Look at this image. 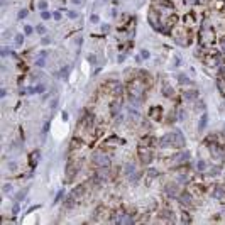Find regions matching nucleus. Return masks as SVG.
<instances>
[{
  "label": "nucleus",
  "mask_w": 225,
  "mask_h": 225,
  "mask_svg": "<svg viewBox=\"0 0 225 225\" xmlns=\"http://www.w3.org/2000/svg\"><path fill=\"white\" fill-rule=\"evenodd\" d=\"M61 198H63V191H59V193H58V196H56V200H54V203H58V201L61 200Z\"/></svg>",
  "instance_id": "nucleus-31"
},
{
  "label": "nucleus",
  "mask_w": 225,
  "mask_h": 225,
  "mask_svg": "<svg viewBox=\"0 0 225 225\" xmlns=\"http://www.w3.org/2000/svg\"><path fill=\"white\" fill-rule=\"evenodd\" d=\"M171 91H173V90H171V87H168V85H164V95H166V97H171V95H173Z\"/></svg>",
  "instance_id": "nucleus-17"
},
{
  "label": "nucleus",
  "mask_w": 225,
  "mask_h": 225,
  "mask_svg": "<svg viewBox=\"0 0 225 225\" xmlns=\"http://www.w3.org/2000/svg\"><path fill=\"white\" fill-rule=\"evenodd\" d=\"M174 66H179V58H174Z\"/></svg>",
  "instance_id": "nucleus-36"
},
{
  "label": "nucleus",
  "mask_w": 225,
  "mask_h": 225,
  "mask_svg": "<svg viewBox=\"0 0 225 225\" xmlns=\"http://www.w3.org/2000/svg\"><path fill=\"white\" fill-rule=\"evenodd\" d=\"M22 42H24V36H22V34H17V36H15V44L20 46Z\"/></svg>",
  "instance_id": "nucleus-13"
},
{
  "label": "nucleus",
  "mask_w": 225,
  "mask_h": 225,
  "mask_svg": "<svg viewBox=\"0 0 225 225\" xmlns=\"http://www.w3.org/2000/svg\"><path fill=\"white\" fill-rule=\"evenodd\" d=\"M205 168H206V163L203 161V159H201V161H198V171H203Z\"/></svg>",
  "instance_id": "nucleus-16"
},
{
  "label": "nucleus",
  "mask_w": 225,
  "mask_h": 225,
  "mask_svg": "<svg viewBox=\"0 0 225 225\" xmlns=\"http://www.w3.org/2000/svg\"><path fill=\"white\" fill-rule=\"evenodd\" d=\"M36 66L44 68V66H46V61H44V58H39V59H37V61H36Z\"/></svg>",
  "instance_id": "nucleus-15"
},
{
  "label": "nucleus",
  "mask_w": 225,
  "mask_h": 225,
  "mask_svg": "<svg viewBox=\"0 0 225 225\" xmlns=\"http://www.w3.org/2000/svg\"><path fill=\"white\" fill-rule=\"evenodd\" d=\"M213 196H215L217 200L224 198V196H225V190L222 188V186H215V190H213Z\"/></svg>",
  "instance_id": "nucleus-6"
},
{
  "label": "nucleus",
  "mask_w": 225,
  "mask_h": 225,
  "mask_svg": "<svg viewBox=\"0 0 225 225\" xmlns=\"http://www.w3.org/2000/svg\"><path fill=\"white\" fill-rule=\"evenodd\" d=\"M41 42H42L44 46H48L49 42H51V39H49V37H42V41H41Z\"/></svg>",
  "instance_id": "nucleus-29"
},
{
  "label": "nucleus",
  "mask_w": 225,
  "mask_h": 225,
  "mask_svg": "<svg viewBox=\"0 0 225 225\" xmlns=\"http://www.w3.org/2000/svg\"><path fill=\"white\" fill-rule=\"evenodd\" d=\"M9 51H10L9 48H2V56H7V54H9Z\"/></svg>",
  "instance_id": "nucleus-30"
},
{
  "label": "nucleus",
  "mask_w": 225,
  "mask_h": 225,
  "mask_svg": "<svg viewBox=\"0 0 225 225\" xmlns=\"http://www.w3.org/2000/svg\"><path fill=\"white\" fill-rule=\"evenodd\" d=\"M46 7H48V2H46V0H41V2H39V9L41 10H46Z\"/></svg>",
  "instance_id": "nucleus-21"
},
{
  "label": "nucleus",
  "mask_w": 225,
  "mask_h": 225,
  "mask_svg": "<svg viewBox=\"0 0 225 225\" xmlns=\"http://www.w3.org/2000/svg\"><path fill=\"white\" fill-rule=\"evenodd\" d=\"M36 30H37L39 34H44V32H46V27H44V26H37V27H36Z\"/></svg>",
  "instance_id": "nucleus-24"
},
{
  "label": "nucleus",
  "mask_w": 225,
  "mask_h": 225,
  "mask_svg": "<svg viewBox=\"0 0 225 225\" xmlns=\"http://www.w3.org/2000/svg\"><path fill=\"white\" fill-rule=\"evenodd\" d=\"M37 159H39V151L30 152V166H36L37 164Z\"/></svg>",
  "instance_id": "nucleus-9"
},
{
  "label": "nucleus",
  "mask_w": 225,
  "mask_h": 225,
  "mask_svg": "<svg viewBox=\"0 0 225 225\" xmlns=\"http://www.w3.org/2000/svg\"><path fill=\"white\" fill-rule=\"evenodd\" d=\"M9 168H10V169H15L17 166H15V163H10V164H9Z\"/></svg>",
  "instance_id": "nucleus-35"
},
{
  "label": "nucleus",
  "mask_w": 225,
  "mask_h": 225,
  "mask_svg": "<svg viewBox=\"0 0 225 225\" xmlns=\"http://www.w3.org/2000/svg\"><path fill=\"white\" fill-rule=\"evenodd\" d=\"M156 3H161V5H164V7H169L171 9V2H168V0H154Z\"/></svg>",
  "instance_id": "nucleus-14"
},
{
  "label": "nucleus",
  "mask_w": 225,
  "mask_h": 225,
  "mask_svg": "<svg viewBox=\"0 0 225 225\" xmlns=\"http://www.w3.org/2000/svg\"><path fill=\"white\" fill-rule=\"evenodd\" d=\"M206 122H208V115H206V114H203V117H201L200 124H198V130H200V132H203V129L206 127Z\"/></svg>",
  "instance_id": "nucleus-8"
},
{
  "label": "nucleus",
  "mask_w": 225,
  "mask_h": 225,
  "mask_svg": "<svg viewBox=\"0 0 225 225\" xmlns=\"http://www.w3.org/2000/svg\"><path fill=\"white\" fill-rule=\"evenodd\" d=\"M93 164L98 168H107L110 164V159H108V156L102 154V152H95L93 154Z\"/></svg>",
  "instance_id": "nucleus-2"
},
{
  "label": "nucleus",
  "mask_w": 225,
  "mask_h": 225,
  "mask_svg": "<svg viewBox=\"0 0 225 225\" xmlns=\"http://www.w3.org/2000/svg\"><path fill=\"white\" fill-rule=\"evenodd\" d=\"M10 191V185H5L3 186V193H9Z\"/></svg>",
  "instance_id": "nucleus-34"
},
{
  "label": "nucleus",
  "mask_w": 225,
  "mask_h": 225,
  "mask_svg": "<svg viewBox=\"0 0 225 225\" xmlns=\"http://www.w3.org/2000/svg\"><path fill=\"white\" fill-rule=\"evenodd\" d=\"M26 195H27V190H22V191H19V193L15 195V200H17V201H20V200H22Z\"/></svg>",
  "instance_id": "nucleus-11"
},
{
  "label": "nucleus",
  "mask_w": 225,
  "mask_h": 225,
  "mask_svg": "<svg viewBox=\"0 0 225 225\" xmlns=\"http://www.w3.org/2000/svg\"><path fill=\"white\" fill-rule=\"evenodd\" d=\"M90 20H91V22H93V24H98V22H100V17H98L97 14H93V15H91V17H90Z\"/></svg>",
  "instance_id": "nucleus-20"
},
{
  "label": "nucleus",
  "mask_w": 225,
  "mask_h": 225,
  "mask_svg": "<svg viewBox=\"0 0 225 225\" xmlns=\"http://www.w3.org/2000/svg\"><path fill=\"white\" fill-rule=\"evenodd\" d=\"M105 2H107V0H105Z\"/></svg>",
  "instance_id": "nucleus-39"
},
{
  "label": "nucleus",
  "mask_w": 225,
  "mask_h": 225,
  "mask_svg": "<svg viewBox=\"0 0 225 225\" xmlns=\"http://www.w3.org/2000/svg\"><path fill=\"white\" fill-rule=\"evenodd\" d=\"M68 17H69V19H76V17H78V12H75V10H69V12H68Z\"/></svg>",
  "instance_id": "nucleus-18"
},
{
  "label": "nucleus",
  "mask_w": 225,
  "mask_h": 225,
  "mask_svg": "<svg viewBox=\"0 0 225 225\" xmlns=\"http://www.w3.org/2000/svg\"><path fill=\"white\" fill-rule=\"evenodd\" d=\"M44 90H46V87H44V85H39V87H36V91H37V93H44Z\"/></svg>",
  "instance_id": "nucleus-25"
},
{
  "label": "nucleus",
  "mask_w": 225,
  "mask_h": 225,
  "mask_svg": "<svg viewBox=\"0 0 225 225\" xmlns=\"http://www.w3.org/2000/svg\"><path fill=\"white\" fill-rule=\"evenodd\" d=\"M164 191H166L169 196H176L178 195V185H168L164 188Z\"/></svg>",
  "instance_id": "nucleus-5"
},
{
  "label": "nucleus",
  "mask_w": 225,
  "mask_h": 225,
  "mask_svg": "<svg viewBox=\"0 0 225 225\" xmlns=\"http://www.w3.org/2000/svg\"><path fill=\"white\" fill-rule=\"evenodd\" d=\"M186 2H188V3H191V5H193V3H196V2H198V0H186Z\"/></svg>",
  "instance_id": "nucleus-38"
},
{
  "label": "nucleus",
  "mask_w": 225,
  "mask_h": 225,
  "mask_svg": "<svg viewBox=\"0 0 225 225\" xmlns=\"http://www.w3.org/2000/svg\"><path fill=\"white\" fill-rule=\"evenodd\" d=\"M179 203L183 206H190L193 201H191V195H188V193H183V195L179 196Z\"/></svg>",
  "instance_id": "nucleus-4"
},
{
  "label": "nucleus",
  "mask_w": 225,
  "mask_h": 225,
  "mask_svg": "<svg viewBox=\"0 0 225 225\" xmlns=\"http://www.w3.org/2000/svg\"><path fill=\"white\" fill-rule=\"evenodd\" d=\"M24 32H26V34L29 36L30 32H32V27H30V26H26V27H24Z\"/></svg>",
  "instance_id": "nucleus-27"
},
{
  "label": "nucleus",
  "mask_w": 225,
  "mask_h": 225,
  "mask_svg": "<svg viewBox=\"0 0 225 225\" xmlns=\"http://www.w3.org/2000/svg\"><path fill=\"white\" fill-rule=\"evenodd\" d=\"M196 95H198L196 91H186V93H185V97H186V98H195Z\"/></svg>",
  "instance_id": "nucleus-19"
},
{
  "label": "nucleus",
  "mask_w": 225,
  "mask_h": 225,
  "mask_svg": "<svg viewBox=\"0 0 225 225\" xmlns=\"http://www.w3.org/2000/svg\"><path fill=\"white\" fill-rule=\"evenodd\" d=\"M41 17L46 20V19H49V17H51V14H49V12H46V10H42V12H41Z\"/></svg>",
  "instance_id": "nucleus-22"
},
{
  "label": "nucleus",
  "mask_w": 225,
  "mask_h": 225,
  "mask_svg": "<svg viewBox=\"0 0 225 225\" xmlns=\"http://www.w3.org/2000/svg\"><path fill=\"white\" fill-rule=\"evenodd\" d=\"M71 2H73L75 5H80V3H81V0H71Z\"/></svg>",
  "instance_id": "nucleus-37"
},
{
  "label": "nucleus",
  "mask_w": 225,
  "mask_h": 225,
  "mask_svg": "<svg viewBox=\"0 0 225 225\" xmlns=\"http://www.w3.org/2000/svg\"><path fill=\"white\" fill-rule=\"evenodd\" d=\"M53 17H54L56 20H59V19H61V14H59V12H54V14H53Z\"/></svg>",
  "instance_id": "nucleus-32"
},
{
  "label": "nucleus",
  "mask_w": 225,
  "mask_h": 225,
  "mask_svg": "<svg viewBox=\"0 0 225 225\" xmlns=\"http://www.w3.org/2000/svg\"><path fill=\"white\" fill-rule=\"evenodd\" d=\"M161 147H183L185 146V137L181 134V130H174L173 134H166L159 141Z\"/></svg>",
  "instance_id": "nucleus-1"
},
{
  "label": "nucleus",
  "mask_w": 225,
  "mask_h": 225,
  "mask_svg": "<svg viewBox=\"0 0 225 225\" xmlns=\"http://www.w3.org/2000/svg\"><path fill=\"white\" fill-rule=\"evenodd\" d=\"M210 174H212V176H217V174H220V168H213Z\"/></svg>",
  "instance_id": "nucleus-26"
},
{
  "label": "nucleus",
  "mask_w": 225,
  "mask_h": 225,
  "mask_svg": "<svg viewBox=\"0 0 225 225\" xmlns=\"http://www.w3.org/2000/svg\"><path fill=\"white\" fill-rule=\"evenodd\" d=\"M139 157L142 159V163H151L152 161V152L149 151V147L146 146H141V149H139Z\"/></svg>",
  "instance_id": "nucleus-3"
},
{
  "label": "nucleus",
  "mask_w": 225,
  "mask_h": 225,
  "mask_svg": "<svg viewBox=\"0 0 225 225\" xmlns=\"http://www.w3.org/2000/svg\"><path fill=\"white\" fill-rule=\"evenodd\" d=\"M178 81H179V83H188L190 80H188L186 75H178Z\"/></svg>",
  "instance_id": "nucleus-12"
},
{
  "label": "nucleus",
  "mask_w": 225,
  "mask_h": 225,
  "mask_svg": "<svg viewBox=\"0 0 225 225\" xmlns=\"http://www.w3.org/2000/svg\"><path fill=\"white\" fill-rule=\"evenodd\" d=\"M149 22H151V26H152L154 29H159V26H157V15H156V12H149Z\"/></svg>",
  "instance_id": "nucleus-7"
},
{
  "label": "nucleus",
  "mask_w": 225,
  "mask_h": 225,
  "mask_svg": "<svg viewBox=\"0 0 225 225\" xmlns=\"http://www.w3.org/2000/svg\"><path fill=\"white\" fill-rule=\"evenodd\" d=\"M159 112H161V107H154V108H151V115L156 118V120H159Z\"/></svg>",
  "instance_id": "nucleus-10"
},
{
  "label": "nucleus",
  "mask_w": 225,
  "mask_h": 225,
  "mask_svg": "<svg viewBox=\"0 0 225 225\" xmlns=\"http://www.w3.org/2000/svg\"><path fill=\"white\" fill-rule=\"evenodd\" d=\"M26 15H27V10H20L19 12V19H24Z\"/></svg>",
  "instance_id": "nucleus-28"
},
{
  "label": "nucleus",
  "mask_w": 225,
  "mask_h": 225,
  "mask_svg": "<svg viewBox=\"0 0 225 225\" xmlns=\"http://www.w3.org/2000/svg\"><path fill=\"white\" fill-rule=\"evenodd\" d=\"M141 58H142V59H147V58H149V51L142 49V53H141Z\"/></svg>",
  "instance_id": "nucleus-23"
},
{
  "label": "nucleus",
  "mask_w": 225,
  "mask_h": 225,
  "mask_svg": "<svg viewBox=\"0 0 225 225\" xmlns=\"http://www.w3.org/2000/svg\"><path fill=\"white\" fill-rule=\"evenodd\" d=\"M108 29H110V26H108V24H103V26H102V30H103V32H107Z\"/></svg>",
  "instance_id": "nucleus-33"
}]
</instances>
